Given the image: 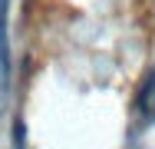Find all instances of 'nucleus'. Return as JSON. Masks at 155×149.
Here are the masks:
<instances>
[{"mask_svg":"<svg viewBox=\"0 0 155 149\" xmlns=\"http://www.w3.org/2000/svg\"><path fill=\"white\" fill-rule=\"evenodd\" d=\"M7 10L10 0H0V76H10V43H7Z\"/></svg>","mask_w":155,"mask_h":149,"instance_id":"obj_1","label":"nucleus"}]
</instances>
